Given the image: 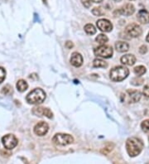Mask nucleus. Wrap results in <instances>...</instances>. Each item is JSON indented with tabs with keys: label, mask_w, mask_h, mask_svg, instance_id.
Listing matches in <instances>:
<instances>
[{
	"label": "nucleus",
	"mask_w": 149,
	"mask_h": 164,
	"mask_svg": "<svg viewBox=\"0 0 149 164\" xmlns=\"http://www.w3.org/2000/svg\"><path fill=\"white\" fill-rule=\"evenodd\" d=\"M143 148V142L137 138H129L126 142V149L130 157H136L139 155Z\"/></svg>",
	"instance_id": "nucleus-1"
},
{
	"label": "nucleus",
	"mask_w": 149,
	"mask_h": 164,
	"mask_svg": "<svg viewBox=\"0 0 149 164\" xmlns=\"http://www.w3.org/2000/svg\"><path fill=\"white\" fill-rule=\"evenodd\" d=\"M128 75H129V71L125 66H116L110 71V79L113 81H122L124 79H126Z\"/></svg>",
	"instance_id": "nucleus-2"
},
{
	"label": "nucleus",
	"mask_w": 149,
	"mask_h": 164,
	"mask_svg": "<svg viewBox=\"0 0 149 164\" xmlns=\"http://www.w3.org/2000/svg\"><path fill=\"white\" fill-rule=\"evenodd\" d=\"M45 99H46V93L40 88L34 89L26 97L27 101L29 104H41L45 100Z\"/></svg>",
	"instance_id": "nucleus-3"
},
{
	"label": "nucleus",
	"mask_w": 149,
	"mask_h": 164,
	"mask_svg": "<svg viewBox=\"0 0 149 164\" xmlns=\"http://www.w3.org/2000/svg\"><path fill=\"white\" fill-rule=\"evenodd\" d=\"M55 144L60 146H66L74 142L73 137L66 133H57L52 139Z\"/></svg>",
	"instance_id": "nucleus-4"
},
{
	"label": "nucleus",
	"mask_w": 149,
	"mask_h": 164,
	"mask_svg": "<svg viewBox=\"0 0 149 164\" xmlns=\"http://www.w3.org/2000/svg\"><path fill=\"white\" fill-rule=\"evenodd\" d=\"M95 56L103 57V58H110L113 55V49L110 46L107 45H101L100 47L95 48Z\"/></svg>",
	"instance_id": "nucleus-5"
},
{
	"label": "nucleus",
	"mask_w": 149,
	"mask_h": 164,
	"mask_svg": "<svg viewBox=\"0 0 149 164\" xmlns=\"http://www.w3.org/2000/svg\"><path fill=\"white\" fill-rule=\"evenodd\" d=\"M2 143H3L4 148L8 150H11L18 145V141L13 134H7L2 138Z\"/></svg>",
	"instance_id": "nucleus-6"
},
{
	"label": "nucleus",
	"mask_w": 149,
	"mask_h": 164,
	"mask_svg": "<svg viewBox=\"0 0 149 164\" xmlns=\"http://www.w3.org/2000/svg\"><path fill=\"white\" fill-rule=\"evenodd\" d=\"M125 33L131 38H138L143 33V29L137 23H131L125 28Z\"/></svg>",
	"instance_id": "nucleus-7"
},
{
	"label": "nucleus",
	"mask_w": 149,
	"mask_h": 164,
	"mask_svg": "<svg viewBox=\"0 0 149 164\" xmlns=\"http://www.w3.org/2000/svg\"><path fill=\"white\" fill-rule=\"evenodd\" d=\"M98 28L102 31V32H111L112 29H113V25L112 23L107 19H99L96 22Z\"/></svg>",
	"instance_id": "nucleus-8"
},
{
	"label": "nucleus",
	"mask_w": 149,
	"mask_h": 164,
	"mask_svg": "<svg viewBox=\"0 0 149 164\" xmlns=\"http://www.w3.org/2000/svg\"><path fill=\"white\" fill-rule=\"evenodd\" d=\"M32 114L37 115V116H46L51 119L53 117V114L49 109L43 107H35L32 110Z\"/></svg>",
	"instance_id": "nucleus-9"
},
{
	"label": "nucleus",
	"mask_w": 149,
	"mask_h": 164,
	"mask_svg": "<svg viewBox=\"0 0 149 164\" xmlns=\"http://www.w3.org/2000/svg\"><path fill=\"white\" fill-rule=\"evenodd\" d=\"M49 126L46 122H39L34 127V133L38 136H44L48 132Z\"/></svg>",
	"instance_id": "nucleus-10"
},
{
	"label": "nucleus",
	"mask_w": 149,
	"mask_h": 164,
	"mask_svg": "<svg viewBox=\"0 0 149 164\" xmlns=\"http://www.w3.org/2000/svg\"><path fill=\"white\" fill-rule=\"evenodd\" d=\"M117 12L119 13V14H122V15L130 16V15L133 14L134 12H135V8H134L133 4L127 3V4H125L124 6L122 7L120 9L117 11Z\"/></svg>",
	"instance_id": "nucleus-11"
},
{
	"label": "nucleus",
	"mask_w": 149,
	"mask_h": 164,
	"mask_svg": "<svg viewBox=\"0 0 149 164\" xmlns=\"http://www.w3.org/2000/svg\"><path fill=\"white\" fill-rule=\"evenodd\" d=\"M137 18L138 22L143 23V24H147L149 22V13L146 9H141L138 13Z\"/></svg>",
	"instance_id": "nucleus-12"
},
{
	"label": "nucleus",
	"mask_w": 149,
	"mask_h": 164,
	"mask_svg": "<svg viewBox=\"0 0 149 164\" xmlns=\"http://www.w3.org/2000/svg\"><path fill=\"white\" fill-rule=\"evenodd\" d=\"M70 63L71 65L76 67H79L83 64V58L81 55L78 52H74L71 55V58H70Z\"/></svg>",
	"instance_id": "nucleus-13"
},
{
	"label": "nucleus",
	"mask_w": 149,
	"mask_h": 164,
	"mask_svg": "<svg viewBox=\"0 0 149 164\" xmlns=\"http://www.w3.org/2000/svg\"><path fill=\"white\" fill-rule=\"evenodd\" d=\"M136 57L132 54H127L121 57V62L127 66H133L136 62Z\"/></svg>",
	"instance_id": "nucleus-14"
},
{
	"label": "nucleus",
	"mask_w": 149,
	"mask_h": 164,
	"mask_svg": "<svg viewBox=\"0 0 149 164\" xmlns=\"http://www.w3.org/2000/svg\"><path fill=\"white\" fill-rule=\"evenodd\" d=\"M127 93L130 97V100L133 103L138 102L141 99V93L138 90H128Z\"/></svg>",
	"instance_id": "nucleus-15"
},
{
	"label": "nucleus",
	"mask_w": 149,
	"mask_h": 164,
	"mask_svg": "<svg viewBox=\"0 0 149 164\" xmlns=\"http://www.w3.org/2000/svg\"><path fill=\"white\" fill-rule=\"evenodd\" d=\"M115 48L119 52H125V51H128L129 49V45L125 41H119L115 43Z\"/></svg>",
	"instance_id": "nucleus-16"
},
{
	"label": "nucleus",
	"mask_w": 149,
	"mask_h": 164,
	"mask_svg": "<svg viewBox=\"0 0 149 164\" xmlns=\"http://www.w3.org/2000/svg\"><path fill=\"white\" fill-rule=\"evenodd\" d=\"M16 86L18 90L20 92H24L25 90H27V89L28 88V85L24 80H19L17 83Z\"/></svg>",
	"instance_id": "nucleus-17"
},
{
	"label": "nucleus",
	"mask_w": 149,
	"mask_h": 164,
	"mask_svg": "<svg viewBox=\"0 0 149 164\" xmlns=\"http://www.w3.org/2000/svg\"><path fill=\"white\" fill-rule=\"evenodd\" d=\"M93 66L97 68H105V67H107L108 64L106 61L101 60V59H95L93 62Z\"/></svg>",
	"instance_id": "nucleus-18"
},
{
	"label": "nucleus",
	"mask_w": 149,
	"mask_h": 164,
	"mask_svg": "<svg viewBox=\"0 0 149 164\" xmlns=\"http://www.w3.org/2000/svg\"><path fill=\"white\" fill-rule=\"evenodd\" d=\"M133 71H134V73H135V75H137L138 76H141L146 73L147 69L145 66H136V67L133 69Z\"/></svg>",
	"instance_id": "nucleus-19"
},
{
	"label": "nucleus",
	"mask_w": 149,
	"mask_h": 164,
	"mask_svg": "<svg viewBox=\"0 0 149 164\" xmlns=\"http://www.w3.org/2000/svg\"><path fill=\"white\" fill-rule=\"evenodd\" d=\"M85 31L86 32V33L89 35H94L96 33V29L92 24L90 23H88L85 26Z\"/></svg>",
	"instance_id": "nucleus-20"
},
{
	"label": "nucleus",
	"mask_w": 149,
	"mask_h": 164,
	"mask_svg": "<svg viewBox=\"0 0 149 164\" xmlns=\"http://www.w3.org/2000/svg\"><path fill=\"white\" fill-rule=\"evenodd\" d=\"M109 38H107V36H105L104 34L98 35V37L95 38V41L98 42L99 44L105 45L107 41H108Z\"/></svg>",
	"instance_id": "nucleus-21"
},
{
	"label": "nucleus",
	"mask_w": 149,
	"mask_h": 164,
	"mask_svg": "<svg viewBox=\"0 0 149 164\" xmlns=\"http://www.w3.org/2000/svg\"><path fill=\"white\" fill-rule=\"evenodd\" d=\"M1 92H2V94H3V95H8L13 92V88H12L9 85H5V86H3Z\"/></svg>",
	"instance_id": "nucleus-22"
},
{
	"label": "nucleus",
	"mask_w": 149,
	"mask_h": 164,
	"mask_svg": "<svg viewBox=\"0 0 149 164\" xmlns=\"http://www.w3.org/2000/svg\"><path fill=\"white\" fill-rule=\"evenodd\" d=\"M92 13L95 16H101L104 14V11L102 9V8H95L92 10Z\"/></svg>",
	"instance_id": "nucleus-23"
},
{
	"label": "nucleus",
	"mask_w": 149,
	"mask_h": 164,
	"mask_svg": "<svg viewBox=\"0 0 149 164\" xmlns=\"http://www.w3.org/2000/svg\"><path fill=\"white\" fill-rule=\"evenodd\" d=\"M141 127L143 129V131L145 132H149V120H144L143 122L141 123Z\"/></svg>",
	"instance_id": "nucleus-24"
},
{
	"label": "nucleus",
	"mask_w": 149,
	"mask_h": 164,
	"mask_svg": "<svg viewBox=\"0 0 149 164\" xmlns=\"http://www.w3.org/2000/svg\"><path fill=\"white\" fill-rule=\"evenodd\" d=\"M6 78V70L3 67H0V84L3 82Z\"/></svg>",
	"instance_id": "nucleus-25"
},
{
	"label": "nucleus",
	"mask_w": 149,
	"mask_h": 164,
	"mask_svg": "<svg viewBox=\"0 0 149 164\" xmlns=\"http://www.w3.org/2000/svg\"><path fill=\"white\" fill-rule=\"evenodd\" d=\"M143 79H138V78H134V79L132 80V84L133 85H141L143 84Z\"/></svg>",
	"instance_id": "nucleus-26"
},
{
	"label": "nucleus",
	"mask_w": 149,
	"mask_h": 164,
	"mask_svg": "<svg viewBox=\"0 0 149 164\" xmlns=\"http://www.w3.org/2000/svg\"><path fill=\"white\" fill-rule=\"evenodd\" d=\"M143 92V95H145L146 97H149V84L144 86Z\"/></svg>",
	"instance_id": "nucleus-27"
},
{
	"label": "nucleus",
	"mask_w": 149,
	"mask_h": 164,
	"mask_svg": "<svg viewBox=\"0 0 149 164\" xmlns=\"http://www.w3.org/2000/svg\"><path fill=\"white\" fill-rule=\"evenodd\" d=\"M147 46L145 45H143V46H141L139 48V52L141 54H145L147 53Z\"/></svg>",
	"instance_id": "nucleus-28"
},
{
	"label": "nucleus",
	"mask_w": 149,
	"mask_h": 164,
	"mask_svg": "<svg viewBox=\"0 0 149 164\" xmlns=\"http://www.w3.org/2000/svg\"><path fill=\"white\" fill-rule=\"evenodd\" d=\"M91 2H90V0H82V3L84 6L86 7V8H89L90 5H91Z\"/></svg>",
	"instance_id": "nucleus-29"
},
{
	"label": "nucleus",
	"mask_w": 149,
	"mask_h": 164,
	"mask_svg": "<svg viewBox=\"0 0 149 164\" xmlns=\"http://www.w3.org/2000/svg\"><path fill=\"white\" fill-rule=\"evenodd\" d=\"M66 48H68V49H71V48H73V43L70 41H66Z\"/></svg>",
	"instance_id": "nucleus-30"
},
{
	"label": "nucleus",
	"mask_w": 149,
	"mask_h": 164,
	"mask_svg": "<svg viewBox=\"0 0 149 164\" xmlns=\"http://www.w3.org/2000/svg\"><path fill=\"white\" fill-rule=\"evenodd\" d=\"M103 0H90V2H93V3H101Z\"/></svg>",
	"instance_id": "nucleus-31"
},
{
	"label": "nucleus",
	"mask_w": 149,
	"mask_h": 164,
	"mask_svg": "<svg viewBox=\"0 0 149 164\" xmlns=\"http://www.w3.org/2000/svg\"><path fill=\"white\" fill-rule=\"evenodd\" d=\"M146 41H147L149 43V32H148V34H147V38H146Z\"/></svg>",
	"instance_id": "nucleus-32"
},
{
	"label": "nucleus",
	"mask_w": 149,
	"mask_h": 164,
	"mask_svg": "<svg viewBox=\"0 0 149 164\" xmlns=\"http://www.w3.org/2000/svg\"><path fill=\"white\" fill-rule=\"evenodd\" d=\"M114 1H115V2H120L122 0H114Z\"/></svg>",
	"instance_id": "nucleus-33"
},
{
	"label": "nucleus",
	"mask_w": 149,
	"mask_h": 164,
	"mask_svg": "<svg viewBox=\"0 0 149 164\" xmlns=\"http://www.w3.org/2000/svg\"><path fill=\"white\" fill-rule=\"evenodd\" d=\"M43 2H44V3H47V0H43Z\"/></svg>",
	"instance_id": "nucleus-34"
},
{
	"label": "nucleus",
	"mask_w": 149,
	"mask_h": 164,
	"mask_svg": "<svg viewBox=\"0 0 149 164\" xmlns=\"http://www.w3.org/2000/svg\"><path fill=\"white\" fill-rule=\"evenodd\" d=\"M147 164H149V162H147Z\"/></svg>",
	"instance_id": "nucleus-35"
},
{
	"label": "nucleus",
	"mask_w": 149,
	"mask_h": 164,
	"mask_svg": "<svg viewBox=\"0 0 149 164\" xmlns=\"http://www.w3.org/2000/svg\"><path fill=\"white\" fill-rule=\"evenodd\" d=\"M132 1H133V0H132Z\"/></svg>",
	"instance_id": "nucleus-36"
}]
</instances>
